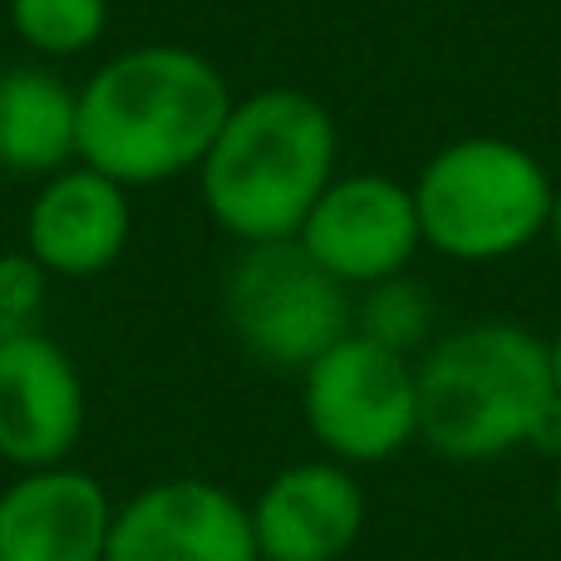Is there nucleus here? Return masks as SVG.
Wrapping results in <instances>:
<instances>
[{
    "label": "nucleus",
    "mask_w": 561,
    "mask_h": 561,
    "mask_svg": "<svg viewBox=\"0 0 561 561\" xmlns=\"http://www.w3.org/2000/svg\"><path fill=\"white\" fill-rule=\"evenodd\" d=\"M355 335L375 340L394 355L428 350L434 345V296L409 272L375 280V286H365V296L355 306Z\"/></svg>",
    "instance_id": "4468645a"
},
{
    "label": "nucleus",
    "mask_w": 561,
    "mask_h": 561,
    "mask_svg": "<svg viewBox=\"0 0 561 561\" xmlns=\"http://www.w3.org/2000/svg\"><path fill=\"white\" fill-rule=\"evenodd\" d=\"M222 316L256 365L296 375L355 330L350 290L320 272L296 237L242 247L222 280Z\"/></svg>",
    "instance_id": "39448f33"
},
{
    "label": "nucleus",
    "mask_w": 561,
    "mask_h": 561,
    "mask_svg": "<svg viewBox=\"0 0 561 561\" xmlns=\"http://www.w3.org/2000/svg\"><path fill=\"white\" fill-rule=\"evenodd\" d=\"M232 89L222 69L187 45H134L104 59L79 89V163L124 187L203 168Z\"/></svg>",
    "instance_id": "f257e3e1"
},
{
    "label": "nucleus",
    "mask_w": 561,
    "mask_h": 561,
    "mask_svg": "<svg viewBox=\"0 0 561 561\" xmlns=\"http://www.w3.org/2000/svg\"><path fill=\"white\" fill-rule=\"evenodd\" d=\"M49 296V272L30 252H0V335L35 330L30 320L39 316Z\"/></svg>",
    "instance_id": "dca6fc26"
},
{
    "label": "nucleus",
    "mask_w": 561,
    "mask_h": 561,
    "mask_svg": "<svg viewBox=\"0 0 561 561\" xmlns=\"http://www.w3.org/2000/svg\"><path fill=\"white\" fill-rule=\"evenodd\" d=\"M128 232H134L128 187L89 163H69L65 173L45 178L25 213V252L49 276L65 280L104 276L124 256Z\"/></svg>",
    "instance_id": "9b49d317"
},
{
    "label": "nucleus",
    "mask_w": 561,
    "mask_h": 561,
    "mask_svg": "<svg viewBox=\"0 0 561 561\" xmlns=\"http://www.w3.org/2000/svg\"><path fill=\"white\" fill-rule=\"evenodd\" d=\"M557 187L513 138H458L438 148L414 183L424 247L454 262H503L547 232Z\"/></svg>",
    "instance_id": "20e7f679"
},
{
    "label": "nucleus",
    "mask_w": 561,
    "mask_h": 561,
    "mask_svg": "<svg viewBox=\"0 0 561 561\" xmlns=\"http://www.w3.org/2000/svg\"><path fill=\"white\" fill-rule=\"evenodd\" d=\"M552 507H557V523H561V463H557V488H552Z\"/></svg>",
    "instance_id": "6ab92c4d"
},
{
    "label": "nucleus",
    "mask_w": 561,
    "mask_h": 561,
    "mask_svg": "<svg viewBox=\"0 0 561 561\" xmlns=\"http://www.w3.org/2000/svg\"><path fill=\"white\" fill-rule=\"evenodd\" d=\"M547 232H552V242H557V256H561V193H557V203H552V222H547Z\"/></svg>",
    "instance_id": "a211bd4d"
},
{
    "label": "nucleus",
    "mask_w": 561,
    "mask_h": 561,
    "mask_svg": "<svg viewBox=\"0 0 561 561\" xmlns=\"http://www.w3.org/2000/svg\"><path fill=\"white\" fill-rule=\"evenodd\" d=\"M84 434V379L45 330L0 335V458L20 473L55 468Z\"/></svg>",
    "instance_id": "1a4fd4ad"
},
{
    "label": "nucleus",
    "mask_w": 561,
    "mask_h": 561,
    "mask_svg": "<svg viewBox=\"0 0 561 561\" xmlns=\"http://www.w3.org/2000/svg\"><path fill=\"white\" fill-rule=\"evenodd\" d=\"M10 25L35 55H84L108 30V0H10Z\"/></svg>",
    "instance_id": "2eb2a0df"
},
{
    "label": "nucleus",
    "mask_w": 561,
    "mask_h": 561,
    "mask_svg": "<svg viewBox=\"0 0 561 561\" xmlns=\"http://www.w3.org/2000/svg\"><path fill=\"white\" fill-rule=\"evenodd\" d=\"M296 242L345 290H365L375 280L409 272L414 252L424 247L414 187L394 183L385 173L335 178L320 193V203L310 207V217L300 222Z\"/></svg>",
    "instance_id": "0eeeda50"
},
{
    "label": "nucleus",
    "mask_w": 561,
    "mask_h": 561,
    "mask_svg": "<svg viewBox=\"0 0 561 561\" xmlns=\"http://www.w3.org/2000/svg\"><path fill=\"white\" fill-rule=\"evenodd\" d=\"M547 350H552V379H557V394H561V330H557V340H547Z\"/></svg>",
    "instance_id": "f3484780"
},
{
    "label": "nucleus",
    "mask_w": 561,
    "mask_h": 561,
    "mask_svg": "<svg viewBox=\"0 0 561 561\" xmlns=\"http://www.w3.org/2000/svg\"><path fill=\"white\" fill-rule=\"evenodd\" d=\"M247 507L262 561H340L365 533V488L335 458L280 468Z\"/></svg>",
    "instance_id": "9d476101"
},
{
    "label": "nucleus",
    "mask_w": 561,
    "mask_h": 561,
    "mask_svg": "<svg viewBox=\"0 0 561 561\" xmlns=\"http://www.w3.org/2000/svg\"><path fill=\"white\" fill-rule=\"evenodd\" d=\"M335 118L300 89H256L237 99L203 158V203L242 247L290 242L335 183Z\"/></svg>",
    "instance_id": "f03ea898"
},
{
    "label": "nucleus",
    "mask_w": 561,
    "mask_h": 561,
    "mask_svg": "<svg viewBox=\"0 0 561 561\" xmlns=\"http://www.w3.org/2000/svg\"><path fill=\"white\" fill-rule=\"evenodd\" d=\"M104 561H262L252 507L213 478H163L114 513Z\"/></svg>",
    "instance_id": "6e6552de"
},
{
    "label": "nucleus",
    "mask_w": 561,
    "mask_h": 561,
    "mask_svg": "<svg viewBox=\"0 0 561 561\" xmlns=\"http://www.w3.org/2000/svg\"><path fill=\"white\" fill-rule=\"evenodd\" d=\"M300 414L325 458L345 468L389 463L419 438L414 359L350 330L300 369Z\"/></svg>",
    "instance_id": "423d86ee"
},
{
    "label": "nucleus",
    "mask_w": 561,
    "mask_h": 561,
    "mask_svg": "<svg viewBox=\"0 0 561 561\" xmlns=\"http://www.w3.org/2000/svg\"><path fill=\"white\" fill-rule=\"evenodd\" d=\"M114 513L94 473L30 468L0 493V561H104Z\"/></svg>",
    "instance_id": "f8f14e48"
},
{
    "label": "nucleus",
    "mask_w": 561,
    "mask_h": 561,
    "mask_svg": "<svg viewBox=\"0 0 561 561\" xmlns=\"http://www.w3.org/2000/svg\"><path fill=\"white\" fill-rule=\"evenodd\" d=\"M79 163V89L39 65L0 75V168L55 178Z\"/></svg>",
    "instance_id": "ddd939ff"
},
{
    "label": "nucleus",
    "mask_w": 561,
    "mask_h": 561,
    "mask_svg": "<svg viewBox=\"0 0 561 561\" xmlns=\"http://www.w3.org/2000/svg\"><path fill=\"white\" fill-rule=\"evenodd\" d=\"M419 438L454 463H493L527 448L557 399L552 350L513 320L448 330L419 355Z\"/></svg>",
    "instance_id": "7ed1b4c3"
}]
</instances>
